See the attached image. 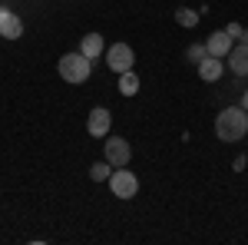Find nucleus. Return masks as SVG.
<instances>
[{
    "mask_svg": "<svg viewBox=\"0 0 248 245\" xmlns=\"http://www.w3.org/2000/svg\"><path fill=\"white\" fill-rule=\"evenodd\" d=\"M215 136L222 143H238L248 136V110L245 106H229L215 116Z\"/></svg>",
    "mask_w": 248,
    "mask_h": 245,
    "instance_id": "nucleus-1",
    "label": "nucleus"
},
{
    "mask_svg": "<svg viewBox=\"0 0 248 245\" xmlns=\"http://www.w3.org/2000/svg\"><path fill=\"white\" fill-rule=\"evenodd\" d=\"M57 70L66 83H83V80H90V73H93V60L83 57V53H66V57L60 60Z\"/></svg>",
    "mask_w": 248,
    "mask_h": 245,
    "instance_id": "nucleus-2",
    "label": "nucleus"
},
{
    "mask_svg": "<svg viewBox=\"0 0 248 245\" xmlns=\"http://www.w3.org/2000/svg\"><path fill=\"white\" fill-rule=\"evenodd\" d=\"M109 189H113L116 199H133L136 192H139V179H136V172L119 166V169L109 176Z\"/></svg>",
    "mask_w": 248,
    "mask_h": 245,
    "instance_id": "nucleus-3",
    "label": "nucleus"
},
{
    "mask_svg": "<svg viewBox=\"0 0 248 245\" xmlns=\"http://www.w3.org/2000/svg\"><path fill=\"white\" fill-rule=\"evenodd\" d=\"M106 63H109L113 73H126V70H133V63H136L133 47H129V43H113V47L106 50Z\"/></svg>",
    "mask_w": 248,
    "mask_h": 245,
    "instance_id": "nucleus-4",
    "label": "nucleus"
},
{
    "mask_svg": "<svg viewBox=\"0 0 248 245\" xmlns=\"http://www.w3.org/2000/svg\"><path fill=\"white\" fill-rule=\"evenodd\" d=\"M129 156H133V149H129V143H126L123 136H113V139H106V163H109L113 169L126 166V163H129Z\"/></svg>",
    "mask_w": 248,
    "mask_h": 245,
    "instance_id": "nucleus-5",
    "label": "nucleus"
},
{
    "mask_svg": "<svg viewBox=\"0 0 248 245\" xmlns=\"http://www.w3.org/2000/svg\"><path fill=\"white\" fill-rule=\"evenodd\" d=\"M109 123H113V116H109V110H106V106H96V110H90V119H86V130H90V136H96V139H103V136L109 132Z\"/></svg>",
    "mask_w": 248,
    "mask_h": 245,
    "instance_id": "nucleus-6",
    "label": "nucleus"
},
{
    "mask_svg": "<svg viewBox=\"0 0 248 245\" xmlns=\"http://www.w3.org/2000/svg\"><path fill=\"white\" fill-rule=\"evenodd\" d=\"M0 37H7V40L23 37V20L14 10H7V7H0Z\"/></svg>",
    "mask_w": 248,
    "mask_h": 245,
    "instance_id": "nucleus-7",
    "label": "nucleus"
},
{
    "mask_svg": "<svg viewBox=\"0 0 248 245\" xmlns=\"http://www.w3.org/2000/svg\"><path fill=\"white\" fill-rule=\"evenodd\" d=\"M205 47H209V57H218V60H225L232 53V47H235V40L225 33V30H215L209 40H205Z\"/></svg>",
    "mask_w": 248,
    "mask_h": 245,
    "instance_id": "nucleus-8",
    "label": "nucleus"
},
{
    "mask_svg": "<svg viewBox=\"0 0 248 245\" xmlns=\"http://www.w3.org/2000/svg\"><path fill=\"white\" fill-rule=\"evenodd\" d=\"M225 60H229L232 73L248 76V43H235V47H232V53H229Z\"/></svg>",
    "mask_w": 248,
    "mask_h": 245,
    "instance_id": "nucleus-9",
    "label": "nucleus"
},
{
    "mask_svg": "<svg viewBox=\"0 0 248 245\" xmlns=\"http://www.w3.org/2000/svg\"><path fill=\"white\" fill-rule=\"evenodd\" d=\"M222 70H225V63L218 57H205L202 63H199V76L205 80V83H215L218 76H222Z\"/></svg>",
    "mask_w": 248,
    "mask_h": 245,
    "instance_id": "nucleus-10",
    "label": "nucleus"
},
{
    "mask_svg": "<svg viewBox=\"0 0 248 245\" xmlns=\"http://www.w3.org/2000/svg\"><path fill=\"white\" fill-rule=\"evenodd\" d=\"M79 53H83V57H90V60H96L99 53H106V43H103L99 33H86L83 43H79Z\"/></svg>",
    "mask_w": 248,
    "mask_h": 245,
    "instance_id": "nucleus-11",
    "label": "nucleus"
},
{
    "mask_svg": "<svg viewBox=\"0 0 248 245\" xmlns=\"http://www.w3.org/2000/svg\"><path fill=\"white\" fill-rule=\"evenodd\" d=\"M119 93H123V96H136V93H139V76H136L133 70L119 73Z\"/></svg>",
    "mask_w": 248,
    "mask_h": 245,
    "instance_id": "nucleus-12",
    "label": "nucleus"
},
{
    "mask_svg": "<svg viewBox=\"0 0 248 245\" xmlns=\"http://www.w3.org/2000/svg\"><path fill=\"white\" fill-rule=\"evenodd\" d=\"M199 20H202V14H199V10H192V7L175 10V23H179V27H199Z\"/></svg>",
    "mask_w": 248,
    "mask_h": 245,
    "instance_id": "nucleus-13",
    "label": "nucleus"
},
{
    "mask_svg": "<svg viewBox=\"0 0 248 245\" xmlns=\"http://www.w3.org/2000/svg\"><path fill=\"white\" fill-rule=\"evenodd\" d=\"M109 176H113V166H109L106 159L90 166V179H93V182H109Z\"/></svg>",
    "mask_w": 248,
    "mask_h": 245,
    "instance_id": "nucleus-14",
    "label": "nucleus"
},
{
    "mask_svg": "<svg viewBox=\"0 0 248 245\" xmlns=\"http://www.w3.org/2000/svg\"><path fill=\"white\" fill-rule=\"evenodd\" d=\"M186 57H189L192 63H202V60L209 57V47H205V43H192L189 50H186Z\"/></svg>",
    "mask_w": 248,
    "mask_h": 245,
    "instance_id": "nucleus-15",
    "label": "nucleus"
},
{
    "mask_svg": "<svg viewBox=\"0 0 248 245\" xmlns=\"http://www.w3.org/2000/svg\"><path fill=\"white\" fill-rule=\"evenodd\" d=\"M225 33L235 40V37H242V33H245V27H242V23H229V27H225Z\"/></svg>",
    "mask_w": 248,
    "mask_h": 245,
    "instance_id": "nucleus-16",
    "label": "nucleus"
},
{
    "mask_svg": "<svg viewBox=\"0 0 248 245\" xmlns=\"http://www.w3.org/2000/svg\"><path fill=\"white\" fill-rule=\"evenodd\" d=\"M242 106H245V110H248V90H245V93H242Z\"/></svg>",
    "mask_w": 248,
    "mask_h": 245,
    "instance_id": "nucleus-17",
    "label": "nucleus"
},
{
    "mask_svg": "<svg viewBox=\"0 0 248 245\" xmlns=\"http://www.w3.org/2000/svg\"><path fill=\"white\" fill-rule=\"evenodd\" d=\"M242 43H248V30H245V33H242Z\"/></svg>",
    "mask_w": 248,
    "mask_h": 245,
    "instance_id": "nucleus-18",
    "label": "nucleus"
}]
</instances>
